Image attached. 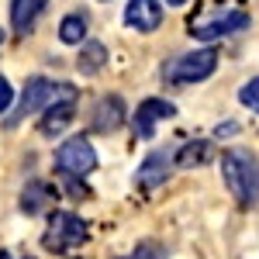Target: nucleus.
Masks as SVG:
<instances>
[{
    "label": "nucleus",
    "mask_w": 259,
    "mask_h": 259,
    "mask_svg": "<svg viewBox=\"0 0 259 259\" xmlns=\"http://www.w3.org/2000/svg\"><path fill=\"white\" fill-rule=\"evenodd\" d=\"M56 169L69 180H83L97 169V149L90 145V139L73 135L56 149Z\"/></svg>",
    "instance_id": "obj_2"
},
{
    "label": "nucleus",
    "mask_w": 259,
    "mask_h": 259,
    "mask_svg": "<svg viewBox=\"0 0 259 259\" xmlns=\"http://www.w3.org/2000/svg\"><path fill=\"white\" fill-rule=\"evenodd\" d=\"M166 4H169V7H180V4H187V0H166Z\"/></svg>",
    "instance_id": "obj_20"
},
{
    "label": "nucleus",
    "mask_w": 259,
    "mask_h": 259,
    "mask_svg": "<svg viewBox=\"0 0 259 259\" xmlns=\"http://www.w3.org/2000/svg\"><path fill=\"white\" fill-rule=\"evenodd\" d=\"M214 69H218V52H214V49H197V52L177 56V59L162 69V76L169 83H177V87H187V83L207 80Z\"/></svg>",
    "instance_id": "obj_3"
},
{
    "label": "nucleus",
    "mask_w": 259,
    "mask_h": 259,
    "mask_svg": "<svg viewBox=\"0 0 259 259\" xmlns=\"http://www.w3.org/2000/svg\"><path fill=\"white\" fill-rule=\"evenodd\" d=\"M124 259H159V249L152 245V242H142V245H135V252Z\"/></svg>",
    "instance_id": "obj_18"
},
{
    "label": "nucleus",
    "mask_w": 259,
    "mask_h": 259,
    "mask_svg": "<svg viewBox=\"0 0 259 259\" xmlns=\"http://www.w3.org/2000/svg\"><path fill=\"white\" fill-rule=\"evenodd\" d=\"M76 114V90L69 87V83H59V94L56 100L41 111V121H38V132L45 139H56L59 132H66V124L73 121Z\"/></svg>",
    "instance_id": "obj_5"
},
{
    "label": "nucleus",
    "mask_w": 259,
    "mask_h": 259,
    "mask_svg": "<svg viewBox=\"0 0 259 259\" xmlns=\"http://www.w3.org/2000/svg\"><path fill=\"white\" fill-rule=\"evenodd\" d=\"M239 100L249 107V111H256V114H259V76H256V80H249L239 90Z\"/></svg>",
    "instance_id": "obj_17"
},
{
    "label": "nucleus",
    "mask_w": 259,
    "mask_h": 259,
    "mask_svg": "<svg viewBox=\"0 0 259 259\" xmlns=\"http://www.w3.org/2000/svg\"><path fill=\"white\" fill-rule=\"evenodd\" d=\"M94 132L100 135H111V132H118L121 124H124V100L118 94H107V97L97 100V107H94Z\"/></svg>",
    "instance_id": "obj_11"
},
{
    "label": "nucleus",
    "mask_w": 259,
    "mask_h": 259,
    "mask_svg": "<svg viewBox=\"0 0 259 259\" xmlns=\"http://www.w3.org/2000/svg\"><path fill=\"white\" fill-rule=\"evenodd\" d=\"M11 100H14V90H11V83H7V76H0V114L11 107Z\"/></svg>",
    "instance_id": "obj_19"
},
{
    "label": "nucleus",
    "mask_w": 259,
    "mask_h": 259,
    "mask_svg": "<svg viewBox=\"0 0 259 259\" xmlns=\"http://www.w3.org/2000/svg\"><path fill=\"white\" fill-rule=\"evenodd\" d=\"M104 62H107V49H104L100 41H83V52H80V59H76V69H80L83 76L100 73Z\"/></svg>",
    "instance_id": "obj_14"
},
{
    "label": "nucleus",
    "mask_w": 259,
    "mask_h": 259,
    "mask_svg": "<svg viewBox=\"0 0 259 259\" xmlns=\"http://www.w3.org/2000/svg\"><path fill=\"white\" fill-rule=\"evenodd\" d=\"M45 4H49V0H14V4H11V24H14L18 35L31 31V24H35V18L45 11Z\"/></svg>",
    "instance_id": "obj_12"
},
{
    "label": "nucleus",
    "mask_w": 259,
    "mask_h": 259,
    "mask_svg": "<svg viewBox=\"0 0 259 259\" xmlns=\"http://www.w3.org/2000/svg\"><path fill=\"white\" fill-rule=\"evenodd\" d=\"M124 24L135 28V31H142V35L156 31L162 24L159 0H128V7H124Z\"/></svg>",
    "instance_id": "obj_10"
},
{
    "label": "nucleus",
    "mask_w": 259,
    "mask_h": 259,
    "mask_svg": "<svg viewBox=\"0 0 259 259\" xmlns=\"http://www.w3.org/2000/svg\"><path fill=\"white\" fill-rule=\"evenodd\" d=\"M242 28H249V14L245 11H225V14H211V18H200L190 24V35L200 41H214L225 35H235Z\"/></svg>",
    "instance_id": "obj_7"
},
{
    "label": "nucleus",
    "mask_w": 259,
    "mask_h": 259,
    "mask_svg": "<svg viewBox=\"0 0 259 259\" xmlns=\"http://www.w3.org/2000/svg\"><path fill=\"white\" fill-rule=\"evenodd\" d=\"M24 259H35V256H24Z\"/></svg>",
    "instance_id": "obj_22"
},
{
    "label": "nucleus",
    "mask_w": 259,
    "mask_h": 259,
    "mask_svg": "<svg viewBox=\"0 0 259 259\" xmlns=\"http://www.w3.org/2000/svg\"><path fill=\"white\" fill-rule=\"evenodd\" d=\"M173 166H177V162H173V152L156 149V152H149V156L142 159L139 173H135V183H139L142 190H156L159 183H166V177H169Z\"/></svg>",
    "instance_id": "obj_9"
},
{
    "label": "nucleus",
    "mask_w": 259,
    "mask_h": 259,
    "mask_svg": "<svg viewBox=\"0 0 259 259\" xmlns=\"http://www.w3.org/2000/svg\"><path fill=\"white\" fill-rule=\"evenodd\" d=\"M207 159H211V145H207L204 139L180 145V152L173 156V162H177V166H183V169H194V166H200V162H207Z\"/></svg>",
    "instance_id": "obj_15"
},
{
    "label": "nucleus",
    "mask_w": 259,
    "mask_h": 259,
    "mask_svg": "<svg viewBox=\"0 0 259 259\" xmlns=\"http://www.w3.org/2000/svg\"><path fill=\"white\" fill-rule=\"evenodd\" d=\"M59 41L62 45H80V41H87V18L83 14H66L59 21Z\"/></svg>",
    "instance_id": "obj_16"
},
{
    "label": "nucleus",
    "mask_w": 259,
    "mask_h": 259,
    "mask_svg": "<svg viewBox=\"0 0 259 259\" xmlns=\"http://www.w3.org/2000/svg\"><path fill=\"white\" fill-rule=\"evenodd\" d=\"M83 242H87V225L73 211H56L49 218L45 235H41V245L52 249V252H69V249H76Z\"/></svg>",
    "instance_id": "obj_4"
},
{
    "label": "nucleus",
    "mask_w": 259,
    "mask_h": 259,
    "mask_svg": "<svg viewBox=\"0 0 259 259\" xmlns=\"http://www.w3.org/2000/svg\"><path fill=\"white\" fill-rule=\"evenodd\" d=\"M56 94H59V83L45 80V76H31L28 80V87H24V94H21V104L18 111L7 118V124L14 128V124H21L24 118H31V114H38V111H45L52 100H56Z\"/></svg>",
    "instance_id": "obj_6"
},
{
    "label": "nucleus",
    "mask_w": 259,
    "mask_h": 259,
    "mask_svg": "<svg viewBox=\"0 0 259 259\" xmlns=\"http://www.w3.org/2000/svg\"><path fill=\"white\" fill-rule=\"evenodd\" d=\"M169 118H177V107H173L169 100L145 97L139 104V111H135V118H132L135 139H152V135H156V124H159V121H169Z\"/></svg>",
    "instance_id": "obj_8"
},
{
    "label": "nucleus",
    "mask_w": 259,
    "mask_h": 259,
    "mask_svg": "<svg viewBox=\"0 0 259 259\" xmlns=\"http://www.w3.org/2000/svg\"><path fill=\"white\" fill-rule=\"evenodd\" d=\"M221 177L242 207L259 204V159L249 149H228L221 156Z\"/></svg>",
    "instance_id": "obj_1"
},
{
    "label": "nucleus",
    "mask_w": 259,
    "mask_h": 259,
    "mask_svg": "<svg viewBox=\"0 0 259 259\" xmlns=\"http://www.w3.org/2000/svg\"><path fill=\"white\" fill-rule=\"evenodd\" d=\"M0 41H4V31H0Z\"/></svg>",
    "instance_id": "obj_21"
},
{
    "label": "nucleus",
    "mask_w": 259,
    "mask_h": 259,
    "mask_svg": "<svg viewBox=\"0 0 259 259\" xmlns=\"http://www.w3.org/2000/svg\"><path fill=\"white\" fill-rule=\"evenodd\" d=\"M49 200H52V187L41 183V180H31V183L21 190V211H24V214H41Z\"/></svg>",
    "instance_id": "obj_13"
}]
</instances>
